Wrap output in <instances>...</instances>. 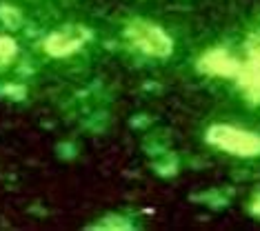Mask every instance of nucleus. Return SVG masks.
Instances as JSON below:
<instances>
[{
    "mask_svg": "<svg viewBox=\"0 0 260 231\" xmlns=\"http://www.w3.org/2000/svg\"><path fill=\"white\" fill-rule=\"evenodd\" d=\"M127 38L132 40V45H136L138 49H143L149 56L165 58L171 53V40L169 36L162 31L160 27L151 25V22H132L127 27Z\"/></svg>",
    "mask_w": 260,
    "mask_h": 231,
    "instance_id": "1",
    "label": "nucleus"
},
{
    "mask_svg": "<svg viewBox=\"0 0 260 231\" xmlns=\"http://www.w3.org/2000/svg\"><path fill=\"white\" fill-rule=\"evenodd\" d=\"M209 140L218 145L220 149L238 156H253L260 153V138L249 131H240L232 127H214L209 131Z\"/></svg>",
    "mask_w": 260,
    "mask_h": 231,
    "instance_id": "2",
    "label": "nucleus"
},
{
    "mask_svg": "<svg viewBox=\"0 0 260 231\" xmlns=\"http://www.w3.org/2000/svg\"><path fill=\"white\" fill-rule=\"evenodd\" d=\"M14 53V45L9 40H0V64H5Z\"/></svg>",
    "mask_w": 260,
    "mask_h": 231,
    "instance_id": "3",
    "label": "nucleus"
}]
</instances>
